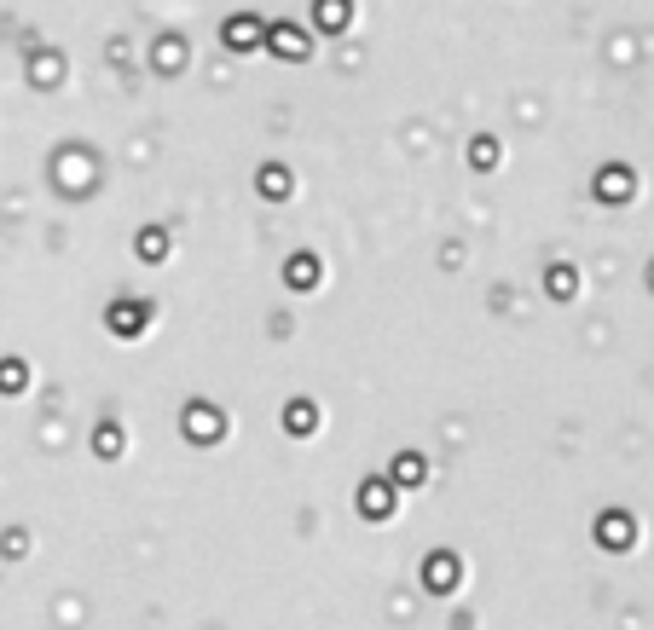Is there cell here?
<instances>
[{
  "label": "cell",
  "instance_id": "1",
  "mask_svg": "<svg viewBox=\"0 0 654 630\" xmlns=\"http://www.w3.org/2000/svg\"><path fill=\"white\" fill-rule=\"evenodd\" d=\"M428 584H434V590H452V584H458V561L452 555H434L428 561Z\"/></svg>",
  "mask_w": 654,
  "mask_h": 630
},
{
  "label": "cell",
  "instance_id": "2",
  "mask_svg": "<svg viewBox=\"0 0 654 630\" xmlns=\"http://www.w3.org/2000/svg\"><path fill=\"white\" fill-rule=\"evenodd\" d=\"M423 474H428V469H423V457H411V452L394 463V480H400V486H423Z\"/></svg>",
  "mask_w": 654,
  "mask_h": 630
},
{
  "label": "cell",
  "instance_id": "3",
  "mask_svg": "<svg viewBox=\"0 0 654 630\" xmlns=\"http://www.w3.org/2000/svg\"><path fill=\"white\" fill-rule=\"evenodd\" d=\"M388 503H394V498H388V486H365V491H359V509H365V515H388Z\"/></svg>",
  "mask_w": 654,
  "mask_h": 630
},
{
  "label": "cell",
  "instance_id": "4",
  "mask_svg": "<svg viewBox=\"0 0 654 630\" xmlns=\"http://www.w3.org/2000/svg\"><path fill=\"white\" fill-rule=\"evenodd\" d=\"M23 388V365L12 358V365H0V393H18Z\"/></svg>",
  "mask_w": 654,
  "mask_h": 630
},
{
  "label": "cell",
  "instance_id": "5",
  "mask_svg": "<svg viewBox=\"0 0 654 630\" xmlns=\"http://www.w3.org/2000/svg\"><path fill=\"white\" fill-rule=\"evenodd\" d=\"M608 538H614V544H626V538H631V532H626V515H608V520H602V544H608Z\"/></svg>",
  "mask_w": 654,
  "mask_h": 630
},
{
  "label": "cell",
  "instance_id": "6",
  "mask_svg": "<svg viewBox=\"0 0 654 630\" xmlns=\"http://www.w3.org/2000/svg\"><path fill=\"white\" fill-rule=\"evenodd\" d=\"M139 319H145V312H139V306H116V330H134Z\"/></svg>",
  "mask_w": 654,
  "mask_h": 630
},
{
  "label": "cell",
  "instance_id": "7",
  "mask_svg": "<svg viewBox=\"0 0 654 630\" xmlns=\"http://www.w3.org/2000/svg\"><path fill=\"white\" fill-rule=\"evenodd\" d=\"M550 289H556L561 301H568V295H574V272H550Z\"/></svg>",
  "mask_w": 654,
  "mask_h": 630
},
{
  "label": "cell",
  "instance_id": "8",
  "mask_svg": "<svg viewBox=\"0 0 654 630\" xmlns=\"http://www.w3.org/2000/svg\"><path fill=\"white\" fill-rule=\"evenodd\" d=\"M290 428H301V434L313 428V411H307V405H295V411H290Z\"/></svg>",
  "mask_w": 654,
  "mask_h": 630
},
{
  "label": "cell",
  "instance_id": "9",
  "mask_svg": "<svg viewBox=\"0 0 654 630\" xmlns=\"http://www.w3.org/2000/svg\"><path fill=\"white\" fill-rule=\"evenodd\" d=\"M319 18H325V23L336 29V23H342V0H325V6H319Z\"/></svg>",
  "mask_w": 654,
  "mask_h": 630
}]
</instances>
